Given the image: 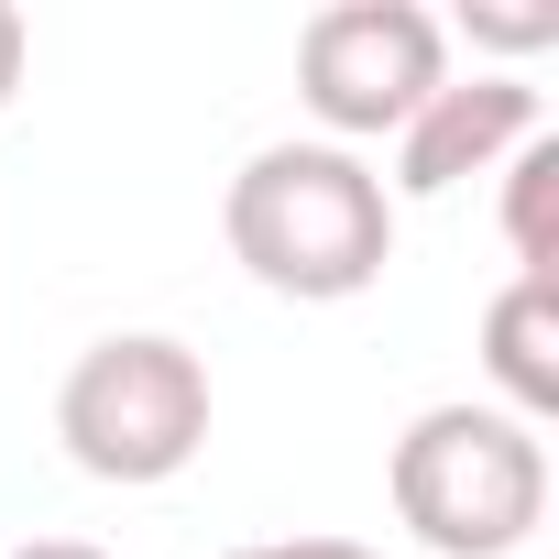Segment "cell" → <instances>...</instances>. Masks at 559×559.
<instances>
[{
	"label": "cell",
	"instance_id": "10",
	"mask_svg": "<svg viewBox=\"0 0 559 559\" xmlns=\"http://www.w3.org/2000/svg\"><path fill=\"white\" fill-rule=\"evenodd\" d=\"M23 56H34V34H23L12 0H0V110H12V88H23Z\"/></svg>",
	"mask_w": 559,
	"mask_h": 559
},
{
	"label": "cell",
	"instance_id": "6",
	"mask_svg": "<svg viewBox=\"0 0 559 559\" xmlns=\"http://www.w3.org/2000/svg\"><path fill=\"white\" fill-rule=\"evenodd\" d=\"M483 373H493L504 417H526V428L559 417V274H515L483 308Z\"/></svg>",
	"mask_w": 559,
	"mask_h": 559
},
{
	"label": "cell",
	"instance_id": "2",
	"mask_svg": "<svg viewBox=\"0 0 559 559\" xmlns=\"http://www.w3.org/2000/svg\"><path fill=\"white\" fill-rule=\"evenodd\" d=\"M384 493L428 559H515L548 526V439L504 406L450 395L406 417V439L384 450Z\"/></svg>",
	"mask_w": 559,
	"mask_h": 559
},
{
	"label": "cell",
	"instance_id": "5",
	"mask_svg": "<svg viewBox=\"0 0 559 559\" xmlns=\"http://www.w3.org/2000/svg\"><path fill=\"white\" fill-rule=\"evenodd\" d=\"M548 132V110H537V88L515 78V67H472V78H439L428 99H417V121L395 132V176H384V198H450L461 176H493L515 143H537Z\"/></svg>",
	"mask_w": 559,
	"mask_h": 559
},
{
	"label": "cell",
	"instance_id": "7",
	"mask_svg": "<svg viewBox=\"0 0 559 559\" xmlns=\"http://www.w3.org/2000/svg\"><path fill=\"white\" fill-rule=\"evenodd\" d=\"M493 176H504V252H515V274H559V132L515 143Z\"/></svg>",
	"mask_w": 559,
	"mask_h": 559
},
{
	"label": "cell",
	"instance_id": "8",
	"mask_svg": "<svg viewBox=\"0 0 559 559\" xmlns=\"http://www.w3.org/2000/svg\"><path fill=\"white\" fill-rule=\"evenodd\" d=\"M472 45H493V56H537V45H559V0H548V12H472Z\"/></svg>",
	"mask_w": 559,
	"mask_h": 559
},
{
	"label": "cell",
	"instance_id": "9",
	"mask_svg": "<svg viewBox=\"0 0 559 559\" xmlns=\"http://www.w3.org/2000/svg\"><path fill=\"white\" fill-rule=\"evenodd\" d=\"M230 559H384V548H362V537H252Z\"/></svg>",
	"mask_w": 559,
	"mask_h": 559
},
{
	"label": "cell",
	"instance_id": "11",
	"mask_svg": "<svg viewBox=\"0 0 559 559\" xmlns=\"http://www.w3.org/2000/svg\"><path fill=\"white\" fill-rule=\"evenodd\" d=\"M12 559H110V548H88V537H23Z\"/></svg>",
	"mask_w": 559,
	"mask_h": 559
},
{
	"label": "cell",
	"instance_id": "3",
	"mask_svg": "<svg viewBox=\"0 0 559 559\" xmlns=\"http://www.w3.org/2000/svg\"><path fill=\"white\" fill-rule=\"evenodd\" d=\"M56 439L88 483H176L198 450H209V362L165 330H110L67 362L56 384Z\"/></svg>",
	"mask_w": 559,
	"mask_h": 559
},
{
	"label": "cell",
	"instance_id": "1",
	"mask_svg": "<svg viewBox=\"0 0 559 559\" xmlns=\"http://www.w3.org/2000/svg\"><path fill=\"white\" fill-rule=\"evenodd\" d=\"M219 230H230V263L252 286L297 297V308H341V297L384 286V263H395V198L352 143L241 154V176L219 198Z\"/></svg>",
	"mask_w": 559,
	"mask_h": 559
},
{
	"label": "cell",
	"instance_id": "4",
	"mask_svg": "<svg viewBox=\"0 0 559 559\" xmlns=\"http://www.w3.org/2000/svg\"><path fill=\"white\" fill-rule=\"evenodd\" d=\"M450 78V34L417 0H330L297 34V99L319 121V143H395L417 121V99Z\"/></svg>",
	"mask_w": 559,
	"mask_h": 559
}]
</instances>
